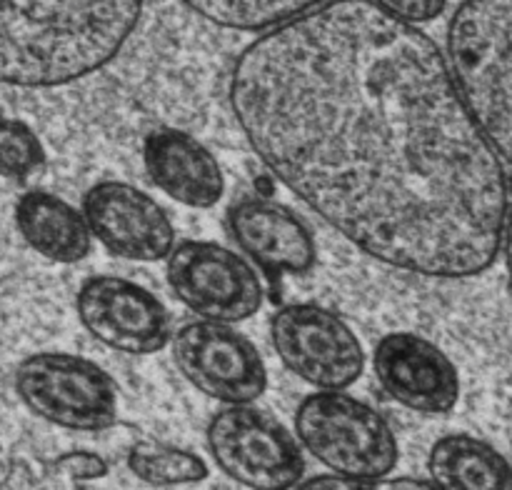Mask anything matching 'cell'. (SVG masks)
<instances>
[{
	"label": "cell",
	"instance_id": "cell-1",
	"mask_svg": "<svg viewBox=\"0 0 512 490\" xmlns=\"http://www.w3.org/2000/svg\"><path fill=\"white\" fill-rule=\"evenodd\" d=\"M253 153L370 258L463 280L503 250L512 183L440 45L383 3H315L230 75Z\"/></svg>",
	"mask_w": 512,
	"mask_h": 490
},
{
	"label": "cell",
	"instance_id": "cell-2",
	"mask_svg": "<svg viewBox=\"0 0 512 490\" xmlns=\"http://www.w3.org/2000/svg\"><path fill=\"white\" fill-rule=\"evenodd\" d=\"M143 3H0V85L58 88L118 58Z\"/></svg>",
	"mask_w": 512,
	"mask_h": 490
},
{
	"label": "cell",
	"instance_id": "cell-3",
	"mask_svg": "<svg viewBox=\"0 0 512 490\" xmlns=\"http://www.w3.org/2000/svg\"><path fill=\"white\" fill-rule=\"evenodd\" d=\"M445 58L480 133L512 170V0L460 3Z\"/></svg>",
	"mask_w": 512,
	"mask_h": 490
},
{
	"label": "cell",
	"instance_id": "cell-4",
	"mask_svg": "<svg viewBox=\"0 0 512 490\" xmlns=\"http://www.w3.org/2000/svg\"><path fill=\"white\" fill-rule=\"evenodd\" d=\"M295 435L330 475L353 480L388 478L400 458L388 420L345 390H318L295 410Z\"/></svg>",
	"mask_w": 512,
	"mask_h": 490
},
{
	"label": "cell",
	"instance_id": "cell-5",
	"mask_svg": "<svg viewBox=\"0 0 512 490\" xmlns=\"http://www.w3.org/2000/svg\"><path fill=\"white\" fill-rule=\"evenodd\" d=\"M15 393L45 423L98 433L118 420V388L108 370L83 355L43 350L15 368Z\"/></svg>",
	"mask_w": 512,
	"mask_h": 490
},
{
	"label": "cell",
	"instance_id": "cell-6",
	"mask_svg": "<svg viewBox=\"0 0 512 490\" xmlns=\"http://www.w3.org/2000/svg\"><path fill=\"white\" fill-rule=\"evenodd\" d=\"M215 465L248 490H293L305 475L298 438L255 405H225L205 430Z\"/></svg>",
	"mask_w": 512,
	"mask_h": 490
},
{
	"label": "cell",
	"instance_id": "cell-7",
	"mask_svg": "<svg viewBox=\"0 0 512 490\" xmlns=\"http://www.w3.org/2000/svg\"><path fill=\"white\" fill-rule=\"evenodd\" d=\"M270 338L285 368L318 390H348L365 370L355 330L325 305H283L270 318Z\"/></svg>",
	"mask_w": 512,
	"mask_h": 490
},
{
	"label": "cell",
	"instance_id": "cell-8",
	"mask_svg": "<svg viewBox=\"0 0 512 490\" xmlns=\"http://www.w3.org/2000/svg\"><path fill=\"white\" fill-rule=\"evenodd\" d=\"M165 260L175 298L210 323H243L263 305L258 270L225 245L183 240Z\"/></svg>",
	"mask_w": 512,
	"mask_h": 490
},
{
	"label": "cell",
	"instance_id": "cell-9",
	"mask_svg": "<svg viewBox=\"0 0 512 490\" xmlns=\"http://www.w3.org/2000/svg\"><path fill=\"white\" fill-rule=\"evenodd\" d=\"M175 368L193 388L225 405H250L268 390V368L253 340L210 320L173 333Z\"/></svg>",
	"mask_w": 512,
	"mask_h": 490
},
{
	"label": "cell",
	"instance_id": "cell-10",
	"mask_svg": "<svg viewBox=\"0 0 512 490\" xmlns=\"http://www.w3.org/2000/svg\"><path fill=\"white\" fill-rule=\"evenodd\" d=\"M75 310L83 328L110 350L150 355L173 340V320L163 300L128 278H88L75 295Z\"/></svg>",
	"mask_w": 512,
	"mask_h": 490
},
{
	"label": "cell",
	"instance_id": "cell-11",
	"mask_svg": "<svg viewBox=\"0 0 512 490\" xmlns=\"http://www.w3.org/2000/svg\"><path fill=\"white\" fill-rule=\"evenodd\" d=\"M83 218L90 235L118 258L158 263L175 248V228L163 205L123 180H103L88 188Z\"/></svg>",
	"mask_w": 512,
	"mask_h": 490
},
{
	"label": "cell",
	"instance_id": "cell-12",
	"mask_svg": "<svg viewBox=\"0 0 512 490\" xmlns=\"http://www.w3.org/2000/svg\"><path fill=\"white\" fill-rule=\"evenodd\" d=\"M373 370L380 388L403 408L443 415L458 405L460 375L453 360L418 333L398 330L375 345Z\"/></svg>",
	"mask_w": 512,
	"mask_h": 490
},
{
	"label": "cell",
	"instance_id": "cell-13",
	"mask_svg": "<svg viewBox=\"0 0 512 490\" xmlns=\"http://www.w3.org/2000/svg\"><path fill=\"white\" fill-rule=\"evenodd\" d=\"M228 228L243 253L270 280L305 275L318 260L313 230L288 205L268 198H243L228 210Z\"/></svg>",
	"mask_w": 512,
	"mask_h": 490
},
{
	"label": "cell",
	"instance_id": "cell-14",
	"mask_svg": "<svg viewBox=\"0 0 512 490\" xmlns=\"http://www.w3.org/2000/svg\"><path fill=\"white\" fill-rule=\"evenodd\" d=\"M143 163L155 188L188 208H213L225 193V175L215 155L175 128H158L143 143Z\"/></svg>",
	"mask_w": 512,
	"mask_h": 490
},
{
	"label": "cell",
	"instance_id": "cell-15",
	"mask_svg": "<svg viewBox=\"0 0 512 490\" xmlns=\"http://www.w3.org/2000/svg\"><path fill=\"white\" fill-rule=\"evenodd\" d=\"M15 228L25 243L53 263H80L93 248L83 213L48 190H28L15 203Z\"/></svg>",
	"mask_w": 512,
	"mask_h": 490
},
{
	"label": "cell",
	"instance_id": "cell-16",
	"mask_svg": "<svg viewBox=\"0 0 512 490\" xmlns=\"http://www.w3.org/2000/svg\"><path fill=\"white\" fill-rule=\"evenodd\" d=\"M428 475L435 490H512V463L488 440L450 433L433 443Z\"/></svg>",
	"mask_w": 512,
	"mask_h": 490
},
{
	"label": "cell",
	"instance_id": "cell-17",
	"mask_svg": "<svg viewBox=\"0 0 512 490\" xmlns=\"http://www.w3.org/2000/svg\"><path fill=\"white\" fill-rule=\"evenodd\" d=\"M313 5L293 3V0H195L185 8L220 28L265 35L298 20Z\"/></svg>",
	"mask_w": 512,
	"mask_h": 490
},
{
	"label": "cell",
	"instance_id": "cell-18",
	"mask_svg": "<svg viewBox=\"0 0 512 490\" xmlns=\"http://www.w3.org/2000/svg\"><path fill=\"white\" fill-rule=\"evenodd\" d=\"M128 468L140 483L153 488H178L195 485L208 478L210 468L198 453L178 445L158 443V440H140L130 448Z\"/></svg>",
	"mask_w": 512,
	"mask_h": 490
},
{
	"label": "cell",
	"instance_id": "cell-19",
	"mask_svg": "<svg viewBox=\"0 0 512 490\" xmlns=\"http://www.w3.org/2000/svg\"><path fill=\"white\" fill-rule=\"evenodd\" d=\"M45 165V148L35 130L18 118L0 115V175L25 180Z\"/></svg>",
	"mask_w": 512,
	"mask_h": 490
},
{
	"label": "cell",
	"instance_id": "cell-20",
	"mask_svg": "<svg viewBox=\"0 0 512 490\" xmlns=\"http://www.w3.org/2000/svg\"><path fill=\"white\" fill-rule=\"evenodd\" d=\"M293 490H435L428 478H380V480H353L340 475H315L303 478Z\"/></svg>",
	"mask_w": 512,
	"mask_h": 490
},
{
	"label": "cell",
	"instance_id": "cell-21",
	"mask_svg": "<svg viewBox=\"0 0 512 490\" xmlns=\"http://www.w3.org/2000/svg\"><path fill=\"white\" fill-rule=\"evenodd\" d=\"M55 465L73 480H98L108 475V463L90 450H70L60 455Z\"/></svg>",
	"mask_w": 512,
	"mask_h": 490
},
{
	"label": "cell",
	"instance_id": "cell-22",
	"mask_svg": "<svg viewBox=\"0 0 512 490\" xmlns=\"http://www.w3.org/2000/svg\"><path fill=\"white\" fill-rule=\"evenodd\" d=\"M383 8L398 20H403V23L418 28L420 23H430V20L440 18L448 10V3H435V0H428V3H383Z\"/></svg>",
	"mask_w": 512,
	"mask_h": 490
},
{
	"label": "cell",
	"instance_id": "cell-23",
	"mask_svg": "<svg viewBox=\"0 0 512 490\" xmlns=\"http://www.w3.org/2000/svg\"><path fill=\"white\" fill-rule=\"evenodd\" d=\"M505 253V265H508L510 275V288H512V200H510V213H508V225H505V238H503V250Z\"/></svg>",
	"mask_w": 512,
	"mask_h": 490
},
{
	"label": "cell",
	"instance_id": "cell-24",
	"mask_svg": "<svg viewBox=\"0 0 512 490\" xmlns=\"http://www.w3.org/2000/svg\"><path fill=\"white\" fill-rule=\"evenodd\" d=\"M13 470H15L13 458H10L8 450L0 445V485H5L10 478H13Z\"/></svg>",
	"mask_w": 512,
	"mask_h": 490
}]
</instances>
